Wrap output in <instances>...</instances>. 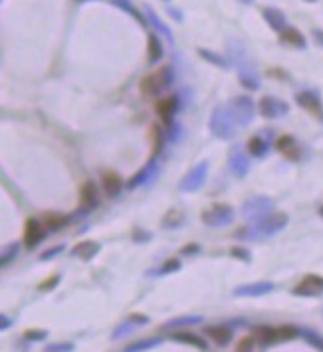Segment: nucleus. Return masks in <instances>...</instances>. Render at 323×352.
<instances>
[{
    "mask_svg": "<svg viewBox=\"0 0 323 352\" xmlns=\"http://www.w3.org/2000/svg\"><path fill=\"white\" fill-rule=\"evenodd\" d=\"M280 40L283 44H290L294 48H306V38L295 30V28H286L280 34Z\"/></svg>",
    "mask_w": 323,
    "mask_h": 352,
    "instance_id": "obj_15",
    "label": "nucleus"
},
{
    "mask_svg": "<svg viewBox=\"0 0 323 352\" xmlns=\"http://www.w3.org/2000/svg\"><path fill=\"white\" fill-rule=\"evenodd\" d=\"M80 202H82V208L89 210L93 206H98L99 202V192H98V186L93 182H85L82 186V192H80Z\"/></svg>",
    "mask_w": 323,
    "mask_h": 352,
    "instance_id": "obj_10",
    "label": "nucleus"
},
{
    "mask_svg": "<svg viewBox=\"0 0 323 352\" xmlns=\"http://www.w3.org/2000/svg\"><path fill=\"white\" fill-rule=\"evenodd\" d=\"M101 186H103V192L109 198H115L121 192V178L115 174V172H105V174L101 176Z\"/></svg>",
    "mask_w": 323,
    "mask_h": 352,
    "instance_id": "obj_12",
    "label": "nucleus"
},
{
    "mask_svg": "<svg viewBox=\"0 0 323 352\" xmlns=\"http://www.w3.org/2000/svg\"><path fill=\"white\" fill-rule=\"evenodd\" d=\"M295 101H297V103H299V105H301L303 109H308L311 115H315V117L323 119V107H321V103H319V99H317V97H315L313 93H309V91L297 93Z\"/></svg>",
    "mask_w": 323,
    "mask_h": 352,
    "instance_id": "obj_7",
    "label": "nucleus"
},
{
    "mask_svg": "<svg viewBox=\"0 0 323 352\" xmlns=\"http://www.w3.org/2000/svg\"><path fill=\"white\" fill-rule=\"evenodd\" d=\"M232 170H234L236 174H244V172L248 170V161H246V157H244L242 152H238V154L232 157Z\"/></svg>",
    "mask_w": 323,
    "mask_h": 352,
    "instance_id": "obj_24",
    "label": "nucleus"
},
{
    "mask_svg": "<svg viewBox=\"0 0 323 352\" xmlns=\"http://www.w3.org/2000/svg\"><path fill=\"white\" fill-rule=\"evenodd\" d=\"M232 220V210L228 206H214L211 212L204 214V222L208 226H224Z\"/></svg>",
    "mask_w": 323,
    "mask_h": 352,
    "instance_id": "obj_4",
    "label": "nucleus"
},
{
    "mask_svg": "<svg viewBox=\"0 0 323 352\" xmlns=\"http://www.w3.org/2000/svg\"><path fill=\"white\" fill-rule=\"evenodd\" d=\"M319 214H321V216H323V206H321V208H319Z\"/></svg>",
    "mask_w": 323,
    "mask_h": 352,
    "instance_id": "obj_32",
    "label": "nucleus"
},
{
    "mask_svg": "<svg viewBox=\"0 0 323 352\" xmlns=\"http://www.w3.org/2000/svg\"><path fill=\"white\" fill-rule=\"evenodd\" d=\"M303 337H306V339H308L309 342L313 344V346H317L319 350H323V339H321V337H315L313 333H303Z\"/></svg>",
    "mask_w": 323,
    "mask_h": 352,
    "instance_id": "obj_27",
    "label": "nucleus"
},
{
    "mask_svg": "<svg viewBox=\"0 0 323 352\" xmlns=\"http://www.w3.org/2000/svg\"><path fill=\"white\" fill-rule=\"evenodd\" d=\"M161 44H159V40L155 38V36H151V40H149V57H151V62H157L159 57H161Z\"/></svg>",
    "mask_w": 323,
    "mask_h": 352,
    "instance_id": "obj_25",
    "label": "nucleus"
},
{
    "mask_svg": "<svg viewBox=\"0 0 323 352\" xmlns=\"http://www.w3.org/2000/svg\"><path fill=\"white\" fill-rule=\"evenodd\" d=\"M268 208H270V202H268L266 198H256V200H252V202L246 204V210H244V214H246L248 218L260 216L262 212H266Z\"/></svg>",
    "mask_w": 323,
    "mask_h": 352,
    "instance_id": "obj_18",
    "label": "nucleus"
},
{
    "mask_svg": "<svg viewBox=\"0 0 323 352\" xmlns=\"http://www.w3.org/2000/svg\"><path fill=\"white\" fill-rule=\"evenodd\" d=\"M254 337H244L236 346V352H252L254 350Z\"/></svg>",
    "mask_w": 323,
    "mask_h": 352,
    "instance_id": "obj_26",
    "label": "nucleus"
},
{
    "mask_svg": "<svg viewBox=\"0 0 323 352\" xmlns=\"http://www.w3.org/2000/svg\"><path fill=\"white\" fill-rule=\"evenodd\" d=\"M272 289V283H258V285H248V287H242L236 291V295H262L268 293Z\"/></svg>",
    "mask_w": 323,
    "mask_h": 352,
    "instance_id": "obj_21",
    "label": "nucleus"
},
{
    "mask_svg": "<svg viewBox=\"0 0 323 352\" xmlns=\"http://www.w3.org/2000/svg\"><path fill=\"white\" fill-rule=\"evenodd\" d=\"M204 335L208 337L211 340H214L218 346H226L230 344L232 340V330L228 326H222V325H211L204 328Z\"/></svg>",
    "mask_w": 323,
    "mask_h": 352,
    "instance_id": "obj_6",
    "label": "nucleus"
},
{
    "mask_svg": "<svg viewBox=\"0 0 323 352\" xmlns=\"http://www.w3.org/2000/svg\"><path fill=\"white\" fill-rule=\"evenodd\" d=\"M232 253H234V256H236V258L248 259V253H246V251H244V249H234V251H232Z\"/></svg>",
    "mask_w": 323,
    "mask_h": 352,
    "instance_id": "obj_29",
    "label": "nucleus"
},
{
    "mask_svg": "<svg viewBox=\"0 0 323 352\" xmlns=\"http://www.w3.org/2000/svg\"><path fill=\"white\" fill-rule=\"evenodd\" d=\"M177 109H179V99H177L175 95L163 97V99L157 103V113H159V117H161L163 121H167V123H169L170 119L175 117Z\"/></svg>",
    "mask_w": 323,
    "mask_h": 352,
    "instance_id": "obj_8",
    "label": "nucleus"
},
{
    "mask_svg": "<svg viewBox=\"0 0 323 352\" xmlns=\"http://www.w3.org/2000/svg\"><path fill=\"white\" fill-rule=\"evenodd\" d=\"M260 111H262L264 117L274 119V117H280L283 113H288V105L278 101V99H274V97H264L260 101Z\"/></svg>",
    "mask_w": 323,
    "mask_h": 352,
    "instance_id": "obj_5",
    "label": "nucleus"
},
{
    "mask_svg": "<svg viewBox=\"0 0 323 352\" xmlns=\"http://www.w3.org/2000/svg\"><path fill=\"white\" fill-rule=\"evenodd\" d=\"M254 340H258L260 344H276L280 342V335H278V328H272V326H258L254 328Z\"/></svg>",
    "mask_w": 323,
    "mask_h": 352,
    "instance_id": "obj_11",
    "label": "nucleus"
},
{
    "mask_svg": "<svg viewBox=\"0 0 323 352\" xmlns=\"http://www.w3.org/2000/svg\"><path fill=\"white\" fill-rule=\"evenodd\" d=\"M99 247L98 244H91V242H82V244H78L75 247H73V256H78V258H91L96 251H98Z\"/></svg>",
    "mask_w": 323,
    "mask_h": 352,
    "instance_id": "obj_20",
    "label": "nucleus"
},
{
    "mask_svg": "<svg viewBox=\"0 0 323 352\" xmlns=\"http://www.w3.org/2000/svg\"><path fill=\"white\" fill-rule=\"evenodd\" d=\"M234 107H236V117H238V121L248 123L250 119H252L254 105L248 97H238V99L234 101Z\"/></svg>",
    "mask_w": 323,
    "mask_h": 352,
    "instance_id": "obj_13",
    "label": "nucleus"
},
{
    "mask_svg": "<svg viewBox=\"0 0 323 352\" xmlns=\"http://www.w3.org/2000/svg\"><path fill=\"white\" fill-rule=\"evenodd\" d=\"M286 222H288V216H283V214H276V216L268 218L266 222L262 224V230L266 231V233H272V231L283 228V226H286Z\"/></svg>",
    "mask_w": 323,
    "mask_h": 352,
    "instance_id": "obj_19",
    "label": "nucleus"
},
{
    "mask_svg": "<svg viewBox=\"0 0 323 352\" xmlns=\"http://www.w3.org/2000/svg\"><path fill=\"white\" fill-rule=\"evenodd\" d=\"M276 147H278V150H280L281 154H286L288 159H292V161H295L297 159V145H295L294 136L286 135V136H280L278 139V143H276Z\"/></svg>",
    "mask_w": 323,
    "mask_h": 352,
    "instance_id": "obj_14",
    "label": "nucleus"
},
{
    "mask_svg": "<svg viewBox=\"0 0 323 352\" xmlns=\"http://www.w3.org/2000/svg\"><path fill=\"white\" fill-rule=\"evenodd\" d=\"M202 55H204V57H208V60H212L214 64H220V66H224V60H222V57H218V55L208 54V52H202Z\"/></svg>",
    "mask_w": 323,
    "mask_h": 352,
    "instance_id": "obj_28",
    "label": "nucleus"
},
{
    "mask_svg": "<svg viewBox=\"0 0 323 352\" xmlns=\"http://www.w3.org/2000/svg\"><path fill=\"white\" fill-rule=\"evenodd\" d=\"M308 2H313V0H308Z\"/></svg>",
    "mask_w": 323,
    "mask_h": 352,
    "instance_id": "obj_33",
    "label": "nucleus"
},
{
    "mask_svg": "<svg viewBox=\"0 0 323 352\" xmlns=\"http://www.w3.org/2000/svg\"><path fill=\"white\" fill-rule=\"evenodd\" d=\"M321 293H323V277H319V275H308L294 289V295H301V297H317Z\"/></svg>",
    "mask_w": 323,
    "mask_h": 352,
    "instance_id": "obj_2",
    "label": "nucleus"
},
{
    "mask_svg": "<svg viewBox=\"0 0 323 352\" xmlns=\"http://www.w3.org/2000/svg\"><path fill=\"white\" fill-rule=\"evenodd\" d=\"M264 18H266L268 24L274 30H281L286 26V16L280 10H276V8H264Z\"/></svg>",
    "mask_w": 323,
    "mask_h": 352,
    "instance_id": "obj_17",
    "label": "nucleus"
},
{
    "mask_svg": "<svg viewBox=\"0 0 323 352\" xmlns=\"http://www.w3.org/2000/svg\"><path fill=\"white\" fill-rule=\"evenodd\" d=\"M170 83V68H159L141 82V91L145 95H157Z\"/></svg>",
    "mask_w": 323,
    "mask_h": 352,
    "instance_id": "obj_1",
    "label": "nucleus"
},
{
    "mask_svg": "<svg viewBox=\"0 0 323 352\" xmlns=\"http://www.w3.org/2000/svg\"><path fill=\"white\" fill-rule=\"evenodd\" d=\"M66 222H68V218L66 216H56V214H52V216H44V228H48V230H60V228H64L66 226Z\"/></svg>",
    "mask_w": 323,
    "mask_h": 352,
    "instance_id": "obj_22",
    "label": "nucleus"
},
{
    "mask_svg": "<svg viewBox=\"0 0 323 352\" xmlns=\"http://www.w3.org/2000/svg\"><path fill=\"white\" fill-rule=\"evenodd\" d=\"M242 2H244V4H250V2H254V0H242Z\"/></svg>",
    "mask_w": 323,
    "mask_h": 352,
    "instance_id": "obj_31",
    "label": "nucleus"
},
{
    "mask_svg": "<svg viewBox=\"0 0 323 352\" xmlns=\"http://www.w3.org/2000/svg\"><path fill=\"white\" fill-rule=\"evenodd\" d=\"M212 129H214V133L218 136H230L232 135V121H230V117H228V113H224V111H216V115H214V119H212Z\"/></svg>",
    "mask_w": 323,
    "mask_h": 352,
    "instance_id": "obj_9",
    "label": "nucleus"
},
{
    "mask_svg": "<svg viewBox=\"0 0 323 352\" xmlns=\"http://www.w3.org/2000/svg\"><path fill=\"white\" fill-rule=\"evenodd\" d=\"M266 149L268 145L264 143V139H260V136H254V139H250V143H248V150L252 152L254 157H264Z\"/></svg>",
    "mask_w": 323,
    "mask_h": 352,
    "instance_id": "obj_23",
    "label": "nucleus"
},
{
    "mask_svg": "<svg viewBox=\"0 0 323 352\" xmlns=\"http://www.w3.org/2000/svg\"><path fill=\"white\" fill-rule=\"evenodd\" d=\"M173 339L179 340V342H184V344H193V346H197L200 350H206V342H204V339H200V337L195 335V333H184V330H181V333H175Z\"/></svg>",
    "mask_w": 323,
    "mask_h": 352,
    "instance_id": "obj_16",
    "label": "nucleus"
},
{
    "mask_svg": "<svg viewBox=\"0 0 323 352\" xmlns=\"http://www.w3.org/2000/svg\"><path fill=\"white\" fill-rule=\"evenodd\" d=\"M315 42H321L323 44V32H315Z\"/></svg>",
    "mask_w": 323,
    "mask_h": 352,
    "instance_id": "obj_30",
    "label": "nucleus"
},
{
    "mask_svg": "<svg viewBox=\"0 0 323 352\" xmlns=\"http://www.w3.org/2000/svg\"><path fill=\"white\" fill-rule=\"evenodd\" d=\"M44 233H46V228H44L42 222H38L34 218L28 220L26 228H24V244H26V247H36L42 242Z\"/></svg>",
    "mask_w": 323,
    "mask_h": 352,
    "instance_id": "obj_3",
    "label": "nucleus"
}]
</instances>
